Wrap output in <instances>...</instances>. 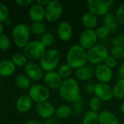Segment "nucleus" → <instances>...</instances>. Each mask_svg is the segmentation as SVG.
Instances as JSON below:
<instances>
[{
    "label": "nucleus",
    "instance_id": "nucleus-35",
    "mask_svg": "<svg viewBox=\"0 0 124 124\" xmlns=\"http://www.w3.org/2000/svg\"><path fill=\"white\" fill-rule=\"evenodd\" d=\"M95 31H96L98 39H101L107 38L110 33V30L105 25H101L98 27Z\"/></svg>",
    "mask_w": 124,
    "mask_h": 124
},
{
    "label": "nucleus",
    "instance_id": "nucleus-17",
    "mask_svg": "<svg viewBox=\"0 0 124 124\" xmlns=\"http://www.w3.org/2000/svg\"><path fill=\"white\" fill-rule=\"evenodd\" d=\"M28 15L33 23H41L45 18V8L37 3L33 4L29 9Z\"/></svg>",
    "mask_w": 124,
    "mask_h": 124
},
{
    "label": "nucleus",
    "instance_id": "nucleus-7",
    "mask_svg": "<svg viewBox=\"0 0 124 124\" xmlns=\"http://www.w3.org/2000/svg\"><path fill=\"white\" fill-rule=\"evenodd\" d=\"M113 0H89L87 8L90 12L97 16L106 15L113 4Z\"/></svg>",
    "mask_w": 124,
    "mask_h": 124
},
{
    "label": "nucleus",
    "instance_id": "nucleus-16",
    "mask_svg": "<svg viewBox=\"0 0 124 124\" xmlns=\"http://www.w3.org/2000/svg\"><path fill=\"white\" fill-rule=\"evenodd\" d=\"M25 71L28 78L33 81H39L43 77V70L34 62H28L25 66Z\"/></svg>",
    "mask_w": 124,
    "mask_h": 124
},
{
    "label": "nucleus",
    "instance_id": "nucleus-12",
    "mask_svg": "<svg viewBox=\"0 0 124 124\" xmlns=\"http://www.w3.org/2000/svg\"><path fill=\"white\" fill-rule=\"evenodd\" d=\"M95 76L100 83L108 84L113 77V72L111 68L105 64H100L95 69Z\"/></svg>",
    "mask_w": 124,
    "mask_h": 124
},
{
    "label": "nucleus",
    "instance_id": "nucleus-21",
    "mask_svg": "<svg viewBox=\"0 0 124 124\" xmlns=\"http://www.w3.org/2000/svg\"><path fill=\"white\" fill-rule=\"evenodd\" d=\"M81 22L86 29H94L98 23L97 17L90 12H85L81 17Z\"/></svg>",
    "mask_w": 124,
    "mask_h": 124
},
{
    "label": "nucleus",
    "instance_id": "nucleus-44",
    "mask_svg": "<svg viewBox=\"0 0 124 124\" xmlns=\"http://www.w3.org/2000/svg\"><path fill=\"white\" fill-rule=\"evenodd\" d=\"M49 0H37L36 1V3L39 4V5L41 6H43V7H46L48 4H49Z\"/></svg>",
    "mask_w": 124,
    "mask_h": 124
},
{
    "label": "nucleus",
    "instance_id": "nucleus-37",
    "mask_svg": "<svg viewBox=\"0 0 124 124\" xmlns=\"http://www.w3.org/2000/svg\"><path fill=\"white\" fill-rule=\"evenodd\" d=\"M111 44L113 46H120L124 48V34H118L113 36L111 39Z\"/></svg>",
    "mask_w": 124,
    "mask_h": 124
},
{
    "label": "nucleus",
    "instance_id": "nucleus-19",
    "mask_svg": "<svg viewBox=\"0 0 124 124\" xmlns=\"http://www.w3.org/2000/svg\"><path fill=\"white\" fill-rule=\"evenodd\" d=\"M99 124H120V121L111 111L103 110L99 114Z\"/></svg>",
    "mask_w": 124,
    "mask_h": 124
},
{
    "label": "nucleus",
    "instance_id": "nucleus-14",
    "mask_svg": "<svg viewBox=\"0 0 124 124\" xmlns=\"http://www.w3.org/2000/svg\"><path fill=\"white\" fill-rule=\"evenodd\" d=\"M44 80L46 85V87L52 89H59L63 81L57 72L55 71L46 73L44 76Z\"/></svg>",
    "mask_w": 124,
    "mask_h": 124
},
{
    "label": "nucleus",
    "instance_id": "nucleus-46",
    "mask_svg": "<svg viewBox=\"0 0 124 124\" xmlns=\"http://www.w3.org/2000/svg\"><path fill=\"white\" fill-rule=\"evenodd\" d=\"M45 124H58L57 121L54 119H49L48 121H46V123Z\"/></svg>",
    "mask_w": 124,
    "mask_h": 124
},
{
    "label": "nucleus",
    "instance_id": "nucleus-39",
    "mask_svg": "<svg viewBox=\"0 0 124 124\" xmlns=\"http://www.w3.org/2000/svg\"><path fill=\"white\" fill-rule=\"evenodd\" d=\"M116 16L118 23L124 25V4H121L116 12Z\"/></svg>",
    "mask_w": 124,
    "mask_h": 124
},
{
    "label": "nucleus",
    "instance_id": "nucleus-45",
    "mask_svg": "<svg viewBox=\"0 0 124 124\" xmlns=\"http://www.w3.org/2000/svg\"><path fill=\"white\" fill-rule=\"evenodd\" d=\"M24 124H42V123H41L38 120H35V119H31L29 120L28 121H26Z\"/></svg>",
    "mask_w": 124,
    "mask_h": 124
},
{
    "label": "nucleus",
    "instance_id": "nucleus-30",
    "mask_svg": "<svg viewBox=\"0 0 124 124\" xmlns=\"http://www.w3.org/2000/svg\"><path fill=\"white\" fill-rule=\"evenodd\" d=\"M29 28L30 31L36 35L44 34L46 31V27L42 23H33Z\"/></svg>",
    "mask_w": 124,
    "mask_h": 124
},
{
    "label": "nucleus",
    "instance_id": "nucleus-41",
    "mask_svg": "<svg viewBox=\"0 0 124 124\" xmlns=\"http://www.w3.org/2000/svg\"><path fill=\"white\" fill-rule=\"evenodd\" d=\"M94 84H93L92 83H87L85 85V91L88 93V94H94Z\"/></svg>",
    "mask_w": 124,
    "mask_h": 124
},
{
    "label": "nucleus",
    "instance_id": "nucleus-33",
    "mask_svg": "<svg viewBox=\"0 0 124 124\" xmlns=\"http://www.w3.org/2000/svg\"><path fill=\"white\" fill-rule=\"evenodd\" d=\"M41 42L45 47L49 46L54 42V36L52 33H45L41 39Z\"/></svg>",
    "mask_w": 124,
    "mask_h": 124
},
{
    "label": "nucleus",
    "instance_id": "nucleus-32",
    "mask_svg": "<svg viewBox=\"0 0 124 124\" xmlns=\"http://www.w3.org/2000/svg\"><path fill=\"white\" fill-rule=\"evenodd\" d=\"M110 55L117 60H123L124 59V48L120 46H113L110 50Z\"/></svg>",
    "mask_w": 124,
    "mask_h": 124
},
{
    "label": "nucleus",
    "instance_id": "nucleus-29",
    "mask_svg": "<svg viewBox=\"0 0 124 124\" xmlns=\"http://www.w3.org/2000/svg\"><path fill=\"white\" fill-rule=\"evenodd\" d=\"M12 62L15 64V66H25L28 63V58L25 57L24 54L22 53H16L12 57Z\"/></svg>",
    "mask_w": 124,
    "mask_h": 124
},
{
    "label": "nucleus",
    "instance_id": "nucleus-47",
    "mask_svg": "<svg viewBox=\"0 0 124 124\" xmlns=\"http://www.w3.org/2000/svg\"><path fill=\"white\" fill-rule=\"evenodd\" d=\"M120 110H121V112L122 113V114H124V100L121 102V105H120Z\"/></svg>",
    "mask_w": 124,
    "mask_h": 124
},
{
    "label": "nucleus",
    "instance_id": "nucleus-40",
    "mask_svg": "<svg viewBox=\"0 0 124 124\" xmlns=\"http://www.w3.org/2000/svg\"><path fill=\"white\" fill-rule=\"evenodd\" d=\"M104 64L106 65L108 67H109L110 68L113 69L114 68H116L118 65V60L113 57L112 55H108V57L106 58V60L104 62Z\"/></svg>",
    "mask_w": 124,
    "mask_h": 124
},
{
    "label": "nucleus",
    "instance_id": "nucleus-13",
    "mask_svg": "<svg viewBox=\"0 0 124 124\" xmlns=\"http://www.w3.org/2000/svg\"><path fill=\"white\" fill-rule=\"evenodd\" d=\"M55 111L56 110L54 105L48 101L40 102L36 105V112L38 115L44 119L51 118Z\"/></svg>",
    "mask_w": 124,
    "mask_h": 124
},
{
    "label": "nucleus",
    "instance_id": "nucleus-34",
    "mask_svg": "<svg viewBox=\"0 0 124 124\" xmlns=\"http://www.w3.org/2000/svg\"><path fill=\"white\" fill-rule=\"evenodd\" d=\"M84 100L81 97L73 102V110L76 115H80L82 113L83 108H84Z\"/></svg>",
    "mask_w": 124,
    "mask_h": 124
},
{
    "label": "nucleus",
    "instance_id": "nucleus-2",
    "mask_svg": "<svg viewBox=\"0 0 124 124\" xmlns=\"http://www.w3.org/2000/svg\"><path fill=\"white\" fill-rule=\"evenodd\" d=\"M88 62L87 51L79 44L73 45L68 51L66 62L73 69H78L86 66Z\"/></svg>",
    "mask_w": 124,
    "mask_h": 124
},
{
    "label": "nucleus",
    "instance_id": "nucleus-24",
    "mask_svg": "<svg viewBox=\"0 0 124 124\" xmlns=\"http://www.w3.org/2000/svg\"><path fill=\"white\" fill-rule=\"evenodd\" d=\"M113 97L124 100V78H120L113 87Z\"/></svg>",
    "mask_w": 124,
    "mask_h": 124
},
{
    "label": "nucleus",
    "instance_id": "nucleus-42",
    "mask_svg": "<svg viewBox=\"0 0 124 124\" xmlns=\"http://www.w3.org/2000/svg\"><path fill=\"white\" fill-rule=\"evenodd\" d=\"M15 2L20 6L25 7V6H28V5L33 4V1H32V0H15Z\"/></svg>",
    "mask_w": 124,
    "mask_h": 124
},
{
    "label": "nucleus",
    "instance_id": "nucleus-23",
    "mask_svg": "<svg viewBox=\"0 0 124 124\" xmlns=\"http://www.w3.org/2000/svg\"><path fill=\"white\" fill-rule=\"evenodd\" d=\"M75 76L79 81H89L93 76V71L91 68L84 66L76 69L75 71Z\"/></svg>",
    "mask_w": 124,
    "mask_h": 124
},
{
    "label": "nucleus",
    "instance_id": "nucleus-6",
    "mask_svg": "<svg viewBox=\"0 0 124 124\" xmlns=\"http://www.w3.org/2000/svg\"><path fill=\"white\" fill-rule=\"evenodd\" d=\"M46 51V47L41 41H29L23 47V54L28 59L32 60H40Z\"/></svg>",
    "mask_w": 124,
    "mask_h": 124
},
{
    "label": "nucleus",
    "instance_id": "nucleus-20",
    "mask_svg": "<svg viewBox=\"0 0 124 124\" xmlns=\"http://www.w3.org/2000/svg\"><path fill=\"white\" fill-rule=\"evenodd\" d=\"M16 66L9 60H4L0 62V76L2 77H9L15 71Z\"/></svg>",
    "mask_w": 124,
    "mask_h": 124
},
{
    "label": "nucleus",
    "instance_id": "nucleus-22",
    "mask_svg": "<svg viewBox=\"0 0 124 124\" xmlns=\"http://www.w3.org/2000/svg\"><path fill=\"white\" fill-rule=\"evenodd\" d=\"M103 23L105 27H107L110 32H115L118 30L119 27V23L116 18L115 14L108 13L106 15L104 16L103 18Z\"/></svg>",
    "mask_w": 124,
    "mask_h": 124
},
{
    "label": "nucleus",
    "instance_id": "nucleus-27",
    "mask_svg": "<svg viewBox=\"0 0 124 124\" xmlns=\"http://www.w3.org/2000/svg\"><path fill=\"white\" fill-rule=\"evenodd\" d=\"M56 116L61 119H65L69 118L72 114V109L70 107L66 105L60 106L55 111Z\"/></svg>",
    "mask_w": 124,
    "mask_h": 124
},
{
    "label": "nucleus",
    "instance_id": "nucleus-48",
    "mask_svg": "<svg viewBox=\"0 0 124 124\" xmlns=\"http://www.w3.org/2000/svg\"><path fill=\"white\" fill-rule=\"evenodd\" d=\"M3 33H4V27H3L2 23H0V36H1L2 34H4Z\"/></svg>",
    "mask_w": 124,
    "mask_h": 124
},
{
    "label": "nucleus",
    "instance_id": "nucleus-26",
    "mask_svg": "<svg viewBox=\"0 0 124 124\" xmlns=\"http://www.w3.org/2000/svg\"><path fill=\"white\" fill-rule=\"evenodd\" d=\"M15 84L22 90H29L31 88V82L27 76L18 75L15 78Z\"/></svg>",
    "mask_w": 124,
    "mask_h": 124
},
{
    "label": "nucleus",
    "instance_id": "nucleus-1",
    "mask_svg": "<svg viewBox=\"0 0 124 124\" xmlns=\"http://www.w3.org/2000/svg\"><path fill=\"white\" fill-rule=\"evenodd\" d=\"M79 84L73 78L65 79L60 89L59 94L61 98L68 102H74L81 97Z\"/></svg>",
    "mask_w": 124,
    "mask_h": 124
},
{
    "label": "nucleus",
    "instance_id": "nucleus-8",
    "mask_svg": "<svg viewBox=\"0 0 124 124\" xmlns=\"http://www.w3.org/2000/svg\"><path fill=\"white\" fill-rule=\"evenodd\" d=\"M28 95L32 101L37 104L47 101L50 96V92L48 87L41 84H35L31 86L28 90Z\"/></svg>",
    "mask_w": 124,
    "mask_h": 124
},
{
    "label": "nucleus",
    "instance_id": "nucleus-31",
    "mask_svg": "<svg viewBox=\"0 0 124 124\" xmlns=\"http://www.w3.org/2000/svg\"><path fill=\"white\" fill-rule=\"evenodd\" d=\"M102 101L100 99H99L96 96L92 97L90 99L89 102L90 110L94 111V112H97L98 110H100L102 107Z\"/></svg>",
    "mask_w": 124,
    "mask_h": 124
},
{
    "label": "nucleus",
    "instance_id": "nucleus-38",
    "mask_svg": "<svg viewBox=\"0 0 124 124\" xmlns=\"http://www.w3.org/2000/svg\"><path fill=\"white\" fill-rule=\"evenodd\" d=\"M9 9L5 4L0 1V23L6 21L9 17Z\"/></svg>",
    "mask_w": 124,
    "mask_h": 124
},
{
    "label": "nucleus",
    "instance_id": "nucleus-15",
    "mask_svg": "<svg viewBox=\"0 0 124 124\" xmlns=\"http://www.w3.org/2000/svg\"><path fill=\"white\" fill-rule=\"evenodd\" d=\"M57 34L59 39L61 41H69L73 35V29L70 24L66 21L60 22L57 27Z\"/></svg>",
    "mask_w": 124,
    "mask_h": 124
},
{
    "label": "nucleus",
    "instance_id": "nucleus-43",
    "mask_svg": "<svg viewBox=\"0 0 124 124\" xmlns=\"http://www.w3.org/2000/svg\"><path fill=\"white\" fill-rule=\"evenodd\" d=\"M118 73L121 78H124V60H123L118 67Z\"/></svg>",
    "mask_w": 124,
    "mask_h": 124
},
{
    "label": "nucleus",
    "instance_id": "nucleus-18",
    "mask_svg": "<svg viewBox=\"0 0 124 124\" xmlns=\"http://www.w3.org/2000/svg\"><path fill=\"white\" fill-rule=\"evenodd\" d=\"M32 100L28 94H23L16 101V108L20 113H27L32 106Z\"/></svg>",
    "mask_w": 124,
    "mask_h": 124
},
{
    "label": "nucleus",
    "instance_id": "nucleus-36",
    "mask_svg": "<svg viewBox=\"0 0 124 124\" xmlns=\"http://www.w3.org/2000/svg\"><path fill=\"white\" fill-rule=\"evenodd\" d=\"M10 44H11L10 39L7 35L2 34L0 36V49L1 50H3V51L7 50L10 46Z\"/></svg>",
    "mask_w": 124,
    "mask_h": 124
},
{
    "label": "nucleus",
    "instance_id": "nucleus-10",
    "mask_svg": "<svg viewBox=\"0 0 124 124\" xmlns=\"http://www.w3.org/2000/svg\"><path fill=\"white\" fill-rule=\"evenodd\" d=\"M98 37L94 29H85L79 37V45L86 50L90 49L95 46Z\"/></svg>",
    "mask_w": 124,
    "mask_h": 124
},
{
    "label": "nucleus",
    "instance_id": "nucleus-5",
    "mask_svg": "<svg viewBox=\"0 0 124 124\" xmlns=\"http://www.w3.org/2000/svg\"><path fill=\"white\" fill-rule=\"evenodd\" d=\"M109 55L107 47L102 44H96L87 51V60L91 64L100 65L104 62Z\"/></svg>",
    "mask_w": 124,
    "mask_h": 124
},
{
    "label": "nucleus",
    "instance_id": "nucleus-3",
    "mask_svg": "<svg viewBox=\"0 0 124 124\" xmlns=\"http://www.w3.org/2000/svg\"><path fill=\"white\" fill-rule=\"evenodd\" d=\"M60 52L54 49H50L45 52L40 60V67L46 73L54 71L60 62Z\"/></svg>",
    "mask_w": 124,
    "mask_h": 124
},
{
    "label": "nucleus",
    "instance_id": "nucleus-28",
    "mask_svg": "<svg viewBox=\"0 0 124 124\" xmlns=\"http://www.w3.org/2000/svg\"><path fill=\"white\" fill-rule=\"evenodd\" d=\"M57 73L62 78V79H68L70 78L73 73V68L67 63L63 64L58 68Z\"/></svg>",
    "mask_w": 124,
    "mask_h": 124
},
{
    "label": "nucleus",
    "instance_id": "nucleus-4",
    "mask_svg": "<svg viewBox=\"0 0 124 124\" xmlns=\"http://www.w3.org/2000/svg\"><path fill=\"white\" fill-rule=\"evenodd\" d=\"M30 28L24 23L15 25L12 31V36L15 44L20 48H23L29 41Z\"/></svg>",
    "mask_w": 124,
    "mask_h": 124
},
{
    "label": "nucleus",
    "instance_id": "nucleus-9",
    "mask_svg": "<svg viewBox=\"0 0 124 124\" xmlns=\"http://www.w3.org/2000/svg\"><path fill=\"white\" fill-rule=\"evenodd\" d=\"M62 4L56 0L49 1L45 7V18L49 22L57 21L62 15Z\"/></svg>",
    "mask_w": 124,
    "mask_h": 124
},
{
    "label": "nucleus",
    "instance_id": "nucleus-25",
    "mask_svg": "<svg viewBox=\"0 0 124 124\" xmlns=\"http://www.w3.org/2000/svg\"><path fill=\"white\" fill-rule=\"evenodd\" d=\"M81 124H99V114L92 110L87 111L83 117Z\"/></svg>",
    "mask_w": 124,
    "mask_h": 124
},
{
    "label": "nucleus",
    "instance_id": "nucleus-11",
    "mask_svg": "<svg viewBox=\"0 0 124 124\" xmlns=\"http://www.w3.org/2000/svg\"><path fill=\"white\" fill-rule=\"evenodd\" d=\"M96 97L100 99L102 101H110L113 97V88L110 85L105 83H97L94 86V92Z\"/></svg>",
    "mask_w": 124,
    "mask_h": 124
}]
</instances>
